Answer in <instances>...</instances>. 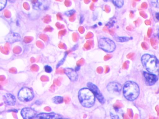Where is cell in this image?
<instances>
[{
  "label": "cell",
  "mask_w": 159,
  "mask_h": 119,
  "mask_svg": "<svg viewBox=\"0 0 159 119\" xmlns=\"http://www.w3.org/2000/svg\"><path fill=\"white\" fill-rule=\"evenodd\" d=\"M44 69L45 72L48 73H51L52 70V67L48 65H46L44 67Z\"/></svg>",
  "instance_id": "17"
},
{
  "label": "cell",
  "mask_w": 159,
  "mask_h": 119,
  "mask_svg": "<svg viewBox=\"0 0 159 119\" xmlns=\"http://www.w3.org/2000/svg\"><path fill=\"white\" fill-rule=\"evenodd\" d=\"M62 116L54 112H41L37 115L35 119H60Z\"/></svg>",
  "instance_id": "8"
},
{
  "label": "cell",
  "mask_w": 159,
  "mask_h": 119,
  "mask_svg": "<svg viewBox=\"0 0 159 119\" xmlns=\"http://www.w3.org/2000/svg\"><path fill=\"white\" fill-rule=\"evenodd\" d=\"M78 97L80 104L84 108H90L95 104L96 98L88 88L84 87L80 89L78 92Z\"/></svg>",
  "instance_id": "3"
},
{
  "label": "cell",
  "mask_w": 159,
  "mask_h": 119,
  "mask_svg": "<svg viewBox=\"0 0 159 119\" xmlns=\"http://www.w3.org/2000/svg\"><path fill=\"white\" fill-rule=\"evenodd\" d=\"M64 73L70 80L75 82L77 81L78 78V75L75 69L71 68H66L64 69Z\"/></svg>",
  "instance_id": "11"
},
{
  "label": "cell",
  "mask_w": 159,
  "mask_h": 119,
  "mask_svg": "<svg viewBox=\"0 0 159 119\" xmlns=\"http://www.w3.org/2000/svg\"><path fill=\"white\" fill-rule=\"evenodd\" d=\"M146 84L148 86L154 85L158 81V77L157 75L149 73L146 71L143 72Z\"/></svg>",
  "instance_id": "7"
},
{
  "label": "cell",
  "mask_w": 159,
  "mask_h": 119,
  "mask_svg": "<svg viewBox=\"0 0 159 119\" xmlns=\"http://www.w3.org/2000/svg\"><path fill=\"white\" fill-rule=\"evenodd\" d=\"M66 56L67 54L66 53L63 58L58 62L56 66L57 68H59L60 66L63 64L64 61H65Z\"/></svg>",
  "instance_id": "16"
},
{
  "label": "cell",
  "mask_w": 159,
  "mask_h": 119,
  "mask_svg": "<svg viewBox=\"0 0 159 119\" xmlns=\"http://www.w3.org/2000/svg\"><path fill=\"white\" fill-rule=\"evenodd\" d=\"M98 46L101 49L108 53L113 52L116 48V45L114 42L106 37H102L99 39Z\"/></svg>",
  "instance_id": "4"
},
{
  "label": "cell",
  "mask_w": 159,
  "mask_h": 119,
  "mask_svg": "<svg viewBox=\"0 0 159 119\" xmlns=\"http://www.w3.org/2000/svg\"><path fill=\"white\" fill-rule=\"evenodd\" d=\"M52 102L55 104H60L64 102V98L61 96L57 95L53 97L52 99Z\"/></svg>",
  "instance_id": "13"
},
{
  "label": "cell",
  "mask_w": 159,
  "mask_h": 119,
  "mask_svg": "<svg viewBox=\"0 0 159 119\" xmlns=\"http://www.w3.org/2000/svg\"><path fill=\"white\" fill-rule=\"evenodd\" d=\"M60 119H69V118H61Z\"/></svg>",
  "instance_id": "24"
},
{
  "label": "cell",
  "mask_w": 159,
  "mask_h": 119,
  "mask_svg": "<svg viewBox=\"0 0 159 119\" xmlns=\"http://www.w3.org/2000/svg\"><path fill=\"white\" fill-rule=\"evenodd\" d=\"M34 94L33 90L26 87L22 88L18 94L19 99L23 102L30 101L34 98Z\"/></svg>",
  "instance_id": "5"
},
{
  "label": "cell",
  "mask_w": 159,
  "mask_h": 119,
  "mask_svg": "<svg viewBox=\"0 0 159 119\" xmlns=\"http://www.w3.org/2000/svg\"><path fill=\"white\" fill-rule=\"evenodd\" d=\"M156 18L158 20L159 18V13L158 12L157 13L156 15Z\"/></svg>",
  "instance_id": "23"
},
{
  "label": "cell",
  "mask_w": 159,
  "mask_h": 119,
  "mask_svg": "<svg viewBox=\"0 0 159 119\" xmlns=\"http://www.w3.org/2000/svg\"><path fill=\"white\" fill-rule=\"evenodd\" d=\"M122 89L124 96L127 100L130 101L135 100L139 95V86L136 82L132 81L126 82Z\"/></svg>",
  "instance_id": "2"
},
{
  "label": "cell",
  "mask_w": 159,
  "mask_h": 119,
  "mask_svg": "<svg viewBox=\"0 0 159 119\" xmlns=\"http://www.w3.org/2000/svg\"><path fill=\"white\" fill-rule=\"evenodd\" d=\"M80 68V67L79 66H77L75 67V70L77 72V71H78Z\"/></svg>",
  "instance_id": "22"
},
{
  "label": "cell",
  "mask_w": 159,
  "mask_h": 119,
  "mask_svg": "<svg viewBox=\"0 0 159 119\" xmlns=\"http://www.w3.org/2000/svg\"><path fill=\"white\" fill-rule=\"evenodd\" d=\"M20 113L23 119H33L36 115V112L34 109L29 107L23 108Z\"/></svg>",
  "instance_id": "9"
},
{
  "label": "cell",
  "mask_w": 159,
  "mask_h": 119,
  "mask_svg": "<svg viewBox=\"0 0 159 119\" xmlns=\"http://www.w3.org/2000/svg\"><path fill=\"white\" fill-rule=\"evenodd\" d=\"M113 3L117 7H121L124 4V1L122 0H112Z\"/></svg>",
  "instance_id": "15"
},
{
  "label": "cell",
  "mask_w": 159,
  "mask_h": 119,
  "mask_svg": "<svg viewBox=\"0 0 159 119\" xmlns=\"http://www.w3.org/2000/svg\"><path fill=\"white\" fill-rule=\"evenodd\" d=\"M75 12V11L74 10H71L67 11L65 12L66 15L68 16H70L72 15Z\"/></svg>",
  "instance_id": "19"
},
{
  "label": "cell",
  "mask_w": 159,
  "mask_h": 119,
  "mask_svg": "<svg viewBox=\"0 0 159 119\" xmlns=\"http://www.w3.org/2000/svg\"><path fill=\"white\" fill-rule=\"evenodd\" d=\"M142 65L147 72L157 75L159 70V61L154 55L145 54L141 57Z\"/></svg>",
  "instance_id": "1"
},
{
  "label": "cell",
  "mask_w": 159,
  "mask_h": 119,
  "mask_svg": "<svg viewBox=\"0 0 159 119\" xmlns=\"http://www.w3.org/2000/svg\"><path fill=\"white\" fill-rule=\"evenodd\" d=\"M122 88V85L120 83L115 81L110 82L107 86V90L110 92H120Z\"/></svg>",
  "instance_id": "10"
},
{
  "label": "cell",
  "mask_w": 159,
  "mask_h": 119,
  "mask_svg": "<svg viewBox=\"0 0 159 119\" xmlns=\"http://www.w3.org/2000/svg\"><path fill=\"white\" fill-rule=\"evenodd\" d=\"M3 100L5 103L7 105L13 106L16 102L15 96L10 93H7L3 96Z\"/></svg>",
  "instance_id": "12"
},
{
  "label": "cell",
  "mask_w": 159,
  "mask_h": 119,
  "mask_svg": "<svg viewBox=\"0 0 159 119\" xmlns=\"http://www.w3.org/2000/svg\"><path fill=\"white\" fill-rule=\"evenodd\" d=\"M115 40L119 42H124L129 41L130 38L127 37L117 36L114 37Z\"/></svg>",
  "instance_id": "14"
},
{
  "label": "cell",
  "mask_w": 159,
  "mask_h": 119,
  "mask_svg": "<svg viewBox=\"0 0 159 119\" xmlns=\"http://www.w3.org/2000/svg\"><path fill=\"white\" fill-rule=\"evenodd\" d=\"M110 116L111 119H120L118 115L111 112L110 113Z\"/></svg>",
  "instance_id": "21"
},
{
  "label": "cell",
  "mask_w": 159,
  "mask_h": 119,
  "mask_svg": "<svg viewBox=\"0 0 159 119\" xmlns=\"http://www.w3.org/2000/svg\"><path fill=\"white\" fill-rule=\"evenodd\" d=\"M87 88L92 91L98 101L102 104H104L105 102V98L97 86L92 82H88L87 83Z\"/></svg>",
  "instance_id": "6"
},
{
  "label": "cell",
  "mask_w": 159,
  "mask_h": 119,
  "mask_svg": "<svg viewBox=\"0 0 159 119\" xmlns=\"http://www.w3.org/2000/svg\"><path fill=\"white\" fill-rule=\"evenodd\" d=\"M7 1L4 0H0V11L3 9L6 5Z\"/></svg>",
  "instance_id": "18"
},
{
  "label": "cell",
  "mask_w": 159,
  "mask_h": 119,
  "mask_svg": "<svg viewBox=\"0 0 159 119\" xmlns=\"http://www.w3.org/2000/svg\"><path fill=\"white\" fill-rule=\"evenodd\" d=\"M151 3L152 6L154 7H157V8H159V1L158 0H156V1H151Z\"/></svg>",
  "instance_id": "20"
}]
</instances>
